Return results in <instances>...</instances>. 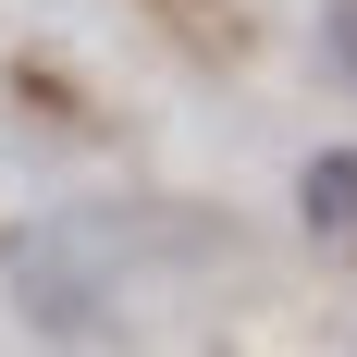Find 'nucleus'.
Here are the masks:
<instances>
[{"label":"nucleus","mask_w":357,"mask_h":357,"mask_svg":"<svg viewBox=\"0 0 357 357\" xmlns=\"http://www.w3.org/2000/svg\"><path fill=\"white\" fill-rule=\"evenodd\" d=\"M296 210H308V234L357 247V148H321V160L296 173Z\"/></svg>","instance_id":"1"}]
</instances>
